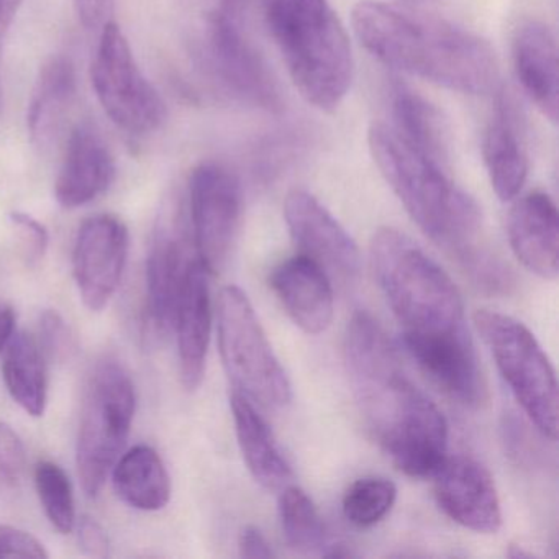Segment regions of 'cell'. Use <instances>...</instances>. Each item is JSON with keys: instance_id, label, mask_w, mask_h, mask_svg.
Here are the masks:
<instances>
[{"instance_id": "1", "label": "cell", "mask_w": 559, "mask_h": 559, "mask_svg": "<svg viewBox=\"0 0 559 559\" xmlns=\"http://www.w3.org/2000/svg\"><path fill=\"white\" fill-rule=\"evenodd\" d=\"M345 362L359 412L394 466L408 477L433 476L448 457L447 418L408 378L378 320L362 310L346 326Z\"/></svg>"}, {"instance_id": "2", "label": "cell", "mask_w": 559, "mask_h": 559, "mask_svg": "<svg viewBox=\"0 0 559 559\" xmlns=\"http://www.w3.org/2000/svg\"><path fill=\"white\" fill-rule=\"evenodd\" d=\"M352 21L362 47L392 70L469 96L499 84L492 47L453 22L374 0L356 4Z\"/></svg>"}, {"instance_id": "3", "label": "cell", "mask_w": 559, "mask_h": 559, "mask_svg": "<svg viewBox=\"0 0 559 559\" xmlns=\"http://www.w3.org/2000/svg\"><path fill=\"white\" fill-rule=\"evenodd\" d=\"M368 143L382 178L417 227L438 247L473 267L474 273L489 270L474 248L480 228L479 207L454 185L450 168L421 155L389 123H374Z\"/></svg>"}, {"instance_id": "4", "label": "cell", "mask_w": 559, "mask_h": 559, "mask_svg": "<svg viewBox=\"0 0 559 559\" xmlns=\"http://www.w3.org/2000/svg\"><path fill=\"white\" fill-rule=\"evenodd\" d=\"M266 21L300 96L322 112L338 109L355 64L348 34L329 0H271Z\"/></svg>"}, {"instance_id": "5", "label": "cell", "mask_w": 559, "mask_h": 559, "mask_svg": "<svg viewBox=\"0 0 559 559\" xmlns=\"http://www.w3.org/2000/svg\"><path fill=\"white\" fill-rule=\"evenodd\" d=\"M369 251L376 281L404 333L466 326L460 289L417 241L397 228H379Z\"/></svg>"}, {"instance_id": "6", "label": "cell", "mask_w": 559, "mask_h": 559, "mask_svg": "<svg viewBox=\"0 0 559 559\" xmlns=\"http://www.w3.org/2000/svg\"><path fill=\"white\" fill-rule=\"evenodd\" d=\"M473 320L523 414L546 440L556 441L558 381L538 340L522 322L496 310H477Z\"/></svg>"}, {"instance_id": "7", "label": "cell", "mask_w": 559, "mask_h": 559, "mask_svg": "<svg viewBox=\"0 0 559 559\" xmlns=\"http://www.w3.org/2000/svg\"><path fill=\"white\" fill-rule=\"evenodd\" d=\"M217 332L222 362L234 391L247 395L264 411L286 408L293 401V385L240 287L222 289Z\"/></svg>"}, {"instance_id": "8", "label": "cell", "mask_w": 559, "mask_h": 559, "mask_svg": "<svg viewBox=\"0 0 559 559\" xmlns=\"http://www.w3.org/2000/svg\"><path fill=\"white\" fill-rule=\"evenodd\" d=\"M135 408V385L129 372L112 359L99 362L87 382L76 443L78 474L87 496H99L122 456Z\"/></svg>"}, {"instance_id": "9", "label": "cell", "mask_w": 559, "mask_h": 559, "mask_svg": "<svg viewBox=\"0 0 559 559\" xmlns=\"http://www.w3.org/2000/svg\"><path fill=\"white\" fill-rule=\"evenodd\" d=\"M93 86L104 112L129 135H152L168 119L165 100L140 70L116 22L103 27L93 61Z\"/></svg>"}, {"instance_id": "10", "label": "cell", "mask_w": 559, "mask_h": 559, "mask_svg": "<svg viewBox=\"0 0 559 559\" xmlns=\"http://www.w3.org/2000/svg\"><path fill=\"white\" fill-rule=\"evenodd\" d=\"M189 214L195 254L209 274L224 270L243 215L240 179L227 166L202 163L189 178Z\"/></svg>"}, {"instance_id": "11", "label": "cell", "mask_w": 559, "mask_h": 559, "mask_svg": "<svg viewBox=\"0 0 559 559\" xmlns=\"http://www.w3.org/2000/svg\"><path fill=\"white\" fill-rule=\"evenodd\" d=\"M204 53L214 76L235 96L264 109H280L274 78L241 32L235 12L214 9L207 15Z\"/></svg>"}, {"instance_id": "12", "label": "cell", "mask_w": 559, "mask_h": 559, "mask_svg": "<svg viewBox=\"0 0 559 559\" xmlns=\"http://www.w3.org/2000/svg\"><path fill=\"white\" fill-rule=\"evenodd\" d=\"M405 352L448 397L477 408L487 401V385L467 326L443 333H402Z\"/></svg>"}, {"instance_id": "13", "label": "cell", "mask_w": 559, "mask_h": 559, "mask_svg": "<svg viewBox=\"0 0 559 559\" xmlns=\"http://www.w3.org/2000/svg\"><path fill=\"white\" fill-rule=\"evenodd\" d=\"M284 221L300 254L316 261L330 280L353 284L361 271L358 245L310 192L294 189L284 201Z\"/></svg>"}, {"instance_id": "14", "label": "cell", "mask_w": 559, "mask_h": 559, "mask_svg": "<svg viewBox=\"0 0 559 559\" xmlns=\"http://www.w3.org/2000/svg\"><path fill=\"white\" fill-rule=\"evenodd\" d=\"M129 228L114 215H96L81 225L73 253V273L84 306L100 312L116 296L127 257Z\"/></svg>"}, {"instance_id": "15", "label": "cell", "mask_w": 559, "mask_h": 559, "mask_svg": "<svg viewBox=\"0 0 559 559\" xmlns=\"http://www.w3.org/2000/svg\"><path fill=\"white\" fill-rule=\"evenodd\" d=\"M435 499L441 512L463 528L492 535L502 526L496 483L474 457L448 456L433 474Z\"/></svg>"}, {"instance_id": "16", "label": "cell", "mask_w": 559, "mask_h": 559, "mask_svg": "<svg viewBox=\"0 0 559 559\" xmlns=\"http://www.w3.org/2000/svg\"><path fill=\"white\" fill-rule=\"evenodd\" d=\"M178 221L159 225L146 258V317L156 333L171 332L189 267L198 260Z\"/></svg>"}, {"instance_id": "17", "label": "cell", "mask_w": 559, "mask_h": 559, "mask_svg": "<svg viewBox=\"0 0 559 559\" xmlns=\"http://www.w3.org/2000/svg\"><path fill=\"white\" fill-rule=\"evenodd\" d=\"M507 238L525 270L546 281L558 277V209L546 192H530L516 199L507 217Z\"/></svg>"}, {"instance_id": "18", "label": "cell", "mask_w": 559, "mask_h": 559, "mask_svg": "<svg viewBox=\"0 0 559 559\" xmlns=\"http://www.w3.org/2000/svg\"><path fill=\"white\" fill-rule=\"evenodd\" d=\"M117 166L104 136L91 123L71 132L67 155L58 175L55 195L64 209H78L109 191Z\"/></svg>"}, {"instance_id": "19", "label": "cell", "mask_w": 559, "mask_h": 559, "mask_svg": "<svg viewBox=\"0 0 559 559\" xmlns=\"http://www.w3.org/2000/svg\"><path fill=\"white\" fill-rule=\"evenodd\" d=\"M270 286L287 316L309 335H320L332 325L335 312L332 280L304 254L289 258L271 271Z\"/></svg>"}, {"instance_id": "20", "label": "cell", "mask_w": 559, "mask_h": 559, "mask_svg": "<svg viewBox=\"0 0 559 559\" xmlns=\"http://www.w3.org/2000/svg\"><path fill=\"white\" fill-rule=\"evenodd\" d=\"M173 330L178 340L179 374L182 385L188 391H195L204 379L212 330L209 273L199 260L189 267Z\"/></svg>"}, {"instance_id": "21", "label": "cell", "mask_w": 559, "mask_h": 559, "mask_svg": "<svg viewBox=\"0 0 559 559\" xmlns=\"http://www.w3.org/2000/svg\"><path fill=\"white\" fill-rule=\"evenodd\" d=\"M512 60L523 93L549 122H558V44L551 28L538 21L523 22L513 35Z\"/></svg>"}, {"instance_id": "22", "label": "cell", "mask_w": 559, "mask_h": 559, "mask_svg": "<svg viewBox=\"0 0 559 559\" xmlns=\"http://www.w3.org/2000/svg\"><path fill=\"white\" fill-rule=\"evenodd\" d=\"M483 158L497 198L510 202L528 178V153L513 104L502 99L483 136Z\"/></svg>"}, {"instance_id": "23", "label": "cell", "mask_w": 559, "mask_h": 559, "mask_svg": "<svg viewBox=\"0 0 559 559\" xmlns=\"http://www.w3.org/2000/svg\"><path fill=\"white\" fill-rule=\"evenodd\" d=\"M230 408L238 447L253 479L267 490L286 487L293 469L257 404L241 392L231 391Z\"/></svg>"}, {"instance_id": "24", "label": "cell", "mask_w": 559, "mask_h": 559, "mask_svg": "<svg viewBox=\"0 0 559 559\" xmlns=\"http://www.w3.org/2000/svg\"><path fill=\"white\" fill-rule=\"evenodd\" d=\"M78 94L76 68L70 58L55 57L41 68L28 104L32 143L47 148L57 140Z\"/></svg>"}, {"instance_id": "25", "label": "cell", "mask_w": 559, "mask_h": 559, "mask_svg": "<svg viewBox=\"0 0 559 559\" xmlns=\"http://www.w3.org/2000/svg\"><path fill=\"white\" fill-rule=\"evenodd\" d=\"M391 117L389 126L408 145L431 162L450 168V130L433 104L405 84L397 83L391 91Z\"/></svg>"}, {"instance_id": "26", "label": "cell", "mask_w": 559, "mask_h": 559, "mask_svg": "<svg viewBox=\"0 0 559 559\" xmlns=\"http://www.w3.org/2000/svg\"><path fill=\"white\" fill-rule=\"evenodd\" d=\"M117 496L136 510L156 512L171 499V477L158 451L139 444L122 453L112 467Z\"/></svg>"}, {"instance_id": "27", "label": "cell", "mask_w": 559, "mask_h": 559, "mask_svg": "<svg viewBox=\"0 0 559 559\" xmlns=\"http://www.w3.org/2000/svg\"><path fill=\"white\" fill-rule=\"evenodd\" d=\"M2 374L11 397L32 417L47 408L48 379L45 355L34 336L15 332L5 346Z\"/></svg>"}, {"instance_id": "28", "label": "cell", "mask_w": 559, "mask_h": 559, "mask_svg": "<svg viewBox=\"0 0 559 559\" xmlns=\"http://www.w3.org/2000/svg\"><path fill=\"white\" fill-rule=\"evenodd\" d=\"M277 512L284 538L294 551L310 555L325 546L322 516L316 503L300 487L287 484L281 489Z\"/></svg>"}, {"instance_id": "29", "label": "cell", "mask_w": 559, "mask_h": 559, "mask_svg": "<svg viewBox=\"0 0 559 559\" xmlns=\"http://www.w3.org/2000/svg\"><path fill=\"white\" fill-rule=\"evenodd\" d=\"M397 500V486L388 477L356 479L343 496V515L358 528H371L388 516Z\"/></svg>"}, {"instance_id": "30", "label": "cell", "mask_w": 559, "mask_h": 559, "mask_svg": "<svg viewBox=\"0 0 559 559\" xmlns=\"http://www.w3.org/2000/svg\"><path fill=\"white\" fill-rule=\"evenodd\" d=\"M35 487L45 515L58 532L68 535L76 525V503L73 484L63 467L51 461H41L35 467Z\"/></svg>"}, {"instance_id": "31", "label": "cell", "mask_w": 559, "mask_h": 559, "mask_svg": "<svg viewBox=\"0 0 559 559\" xmlns=\"http://www.w3.org/2000/svg\"><path fill=\"white\" fill-rule=\"evenodd\" d=\"M27 469V451L17 431L0 421V500L17 492Z\"/></svg>"}, {"instance_id": "32", "label": "cell", "mask_w": 559, "mask_h": 559, "mask_svg": "<svg viewBox=\"0 0 559 559\" xmlns=\"http://www.w3.org/2000/svg\"><path fill=\"white\" fill-rule=\"evenodd\" d=\"M38 330H40L38 345H40L45 358L51 359L53 362L70 361L74 349H76V342H74L71 326L68 325L63 316L53 309L45 310L40 316Z\"/></svg>"}, {"instance_id": "33", "label": "cell", "mask_w": 559, "mask_h": 559, "mask_svg": "<svg viewBox=\"0 0 559 559\" xmlns=\"http://www.w3.org/2000/svg\"><path fill=\"white\" fill-rule=\"evenodd\" d=\"M47 548L31 532L17 526L0 525V558L47 559Z\"/></svg>"}, {"instance_id": "34", "label": "cell", "mask_w": 559, "mask_h": 559, "mask_svg": "<svg viewBox=\"0 0 559 559\" xmlns=\"http://www.w3.org/2000/svg\"><path fill=\"white\" fill-rule=\"evenodd\" d=\"M11 222L15 230L19 231L27 260L31 263H38V261L44 260L45 254H47L48 243H50V235H48L47 227L40 224L37 218L32 217V215L24 214V212L11 214Z\"/></svg>"}, {"instance_id": "35", "label": "cell", "mask_w": 559, "mask_h": 559, "mask_svg": "<svg viewBox=\"0 0 559 559\" xmlns=\"http://www.w3.org/2000/svg\"><path fill=\"white\" fill-rule=\"evenodd\" d=\"M78 542L84 555L91 558H109L110 542L106 530L93 516H83L78 528Z\"/></svg>"}, {"instance_id": "36", "label": "cell", "mask_w": 559, "mask_h": 559, "mask_svg": "<svg viewBox=\"0 0 559 559\" xmlns=\"http://www.w3.org/2000/svg\"><path fill=\"white\" fill-rule=\"evenodd\" d=\"M78 17L87 31L104 27L114 11V0H74Z\"/></svg>"}, {"instance_id": "37", "label": "cell", "mask_w": 559, "mask_h": 559, "mask_svg": "<svg viewBox=\"0 0 559 559\" xmlns=\"http://www.w3.org/2000/svg\"><path fill=\"white\" fill-rule=\"evenodd\" d=\"M238 548L243 558H273L274 551L271 548L266 536L261 533L257 526L248 525L241 530L240 538H238Z\"/></svg>"}, {"instance_id": "38", "label": "cell", "mask_w": 559, "mask_h": 559, "mask_svg": "<svg viewBox=\"0 0 559 559\" xmlns=\"http://www.w3.org/2000/svg\"><path fill=\"white\" fill-rule=\"evenodd\" d=\"M22 5L24 0H0V50Z\"/></svg>"}, {"instance_id": "39", "label": "cell", "mask_w": 559, "mask_h": 559, "mask_svg": "<svg viewBox=\"0 0 559 559\" xmlns=\"http://www.w3.org/2000/svg\"><path fill=\"white\" fill-rule=\"evenodd\" d=\"M15 317L14 309L9 304L0 302V353L4 352L12 336L15 335Z\"/></svg>"}, {"instance_id": "40", "label": "cell", "mask_w": 559, "mask_h": 559, "mask_svg": "<svg viewBox=\"0 0 559 559\" xmlns=\"http://www.w3.org/2000/svg\"><path fill=\"white\" fill-rule=\"evenodd\" d=\"M238 2H240V0H217L215 9H222V11L235 12V14H237Z\"/></svg>"}]
</instances>
